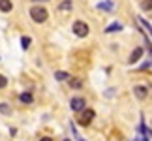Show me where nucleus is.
<instances>
[{"label":"nucleus","instance_id":"f257e3e1","mask_svg":"<svg viewBox=\"0 0 152 141\" xmlns=\"http://www.w3.org/2000/svg\"><path fill=\"white\" fill-rule=\"evenodd\" d=\"M30 17H32L34 23H45L47 17H49V11L45 8H42V6H34L30 10Z\"/></svg>","mask_w":152,"mask_h":141},{"label":"nucleus","instance_id":"0eeeda50","mask_svg":"<svg viewBox=\"0 0 152 141\" xmlns=\"http://www.w3.org/2000/svg\"><path fill=\"white\" fill-rule=\"evenodd\" d=\"M13 10V4H11V0H0V11H4V13H8V11Z\"/></svg>","mask_w":152,"mask_h":141},{"label":"nucleus","instance_id":"412c9836","mask_svg":"<svg viewBox=\"0 0 152 141\" xmlns=\"http://www.w3.org/2000/svg\"><path fill=\"white\" fill-rule=\"evenodd\" d=\"M77 141H85V139H83V137H79V136H77Z\"/></svg>","mask_w":152,"mask_h":141},{"label":"nucleus","instance_id":"a211bd4d","mask_svg":"<svg viewBox=\"0 0 152 141\" xmlns=\"http://www.w3.org/2000/svg\"><path fill=\"white\" fill-rule=\"evenodd\" d=\"M6 85H8V79H6L4 75H0V89H4Z\"/></svg>","mask_w":152,"mask_h":141},{"label":"nucleus","instance_id":"9d476101","mask_svg":"<svg viewBox=\"0 0 152 141\" xmlns=\"http://www.w3.org/2000/svg\"><path fill=\"white\" fill-rule=\"evenodd\" d=\"M19 98H21V102H23V104H32V100H34L30 92H23Z\"/></svg>","mask_w":152,"mask_h":141},{"label":"nucleus","instance_id":"423d86ee","mask_svg":"<svg viewBox=\"0 0 152 141\" xmlns=\"http://www.w3.org/2000/svg\"><path fill=\"white\" fill-rule=\"evenodd\" d=\"M141 57H143V47H135L133 49V53L130 55V64H135L141 60Z\"/></svg>","mask_w":152,"mask_h":141},{"label":"nucleus","instance_id":"aec40b11","mask_svg":"<svg viewBox=\"0 0 152 141\" xmlns=\"http://www.w3.org/2000/svg\"><path fill=\"white\" fill-rule=\"evenodd\" d=\"M34 2H49V0H34Z\"/></svg>","mask_w":152,"mask_h":141},{"label":"nucleus","instance_id":"ddd939ff","mask_svg":"<svg viewBox=\"0 0 152 141\" xmlns=\"http://www.w3.org/2000/svg\"><path fill=\"white\" fill-rule=\"evenodd\" d=\"M98 10H107V11H111V10H113V2H100V4H98Z\"/></svg>","mask_w":152,"mask_h":141},{"label":"nucleus","instance_id":"4468645a","mask_svg":"<svg viewBox=\"0 0 152 141\" xmlns=\"http://www.w3.org/2000/svg\"><path fill=\"white\" fill-rule=\"evenodd\" d=\"M69 75H68V72H56L55 73V79L56 81H64V79H68Z\"/></svg>","mask_w":152,"mask_h":141},{"label":"nucleus","instance_id":"7ed1b4c3","mask_svg":"<svg viewBox=\"0 0 152 141\" xmlns=\"http://www.w3.org/2000/svg\"><path fill=\"white\" fill-rule=\"evenodd\" d=\"M94 115H96V113H94V109H85L83 113H81V117H79V120H77V122H79L81 126H88L90 122H92V119H94Z\"/></svg>","mask_w":152,"mask_h":141},{"label":"nucleus","instance_id":"dca6fc26","mask_svg":"<svg viewBox=\"0 0 152 141\" xmlns=\"http://www.w3.org/2000/svg\"><path fill=\"white\" fill-rule=\"evenodd\" d=\"M141 8L145 11H150L152 10V0H143V2H141Z\"/></svg>","mask_w":152,"mask_h":141},{"label":"nucleus","instance_id":"2eb2a0df","mask_svg":"<svg viewBox=\"0 0 152 141\" xmlns=\"http://www.w3.org/2000/svg\"><path fill=\"white\" fill-rule=\"evenodd\" d=\"M21 47H23V49H28V47H30V38H28V36L21 38Z\"/></svg>","mask_w":152,"mask_h":141},{"label":"nucleus","instance_id":"f03ea898","mask_svg":"<svg viewBox=\"0 0 152 141\" xmlns=\"http://www.w3.org/2000/svg\"><path fill=\"white\" fill-rule=\"evenodd\" d=\"M88 32H90V28H88L86 23H83V21H75L73 23V34L75 36L85 38V36H88Z\"/></svg>","mask_w":152,"mask_h":141},{"label":"nucleus","instance_id":"f8f14e48","mask_svg":"<svg viewBox=\"0 0 152 141\" xmlns=\"http://www.w3.org/2000/svg\"><path fill=\"white\" fill-rule=\"evenodd\" d=\"M69 87H72V89H81V87H83V81L81 79H69Z\"/></svg>","mask_w":152,"mask_h":141},{"label":"nucleus","instance_id":"6e6552de","mask_svg":"<svg viewBox=\"0 0 152 141\" xmlns=\"http://www.w3.org/2000/svg\"><path fill=\"white\" fill-rule=\"evenodd\" d=\"M72 8H73L72 0H64V2H60V6H58V10H60L62 13H66V11H72Z\"/></svg>","mask_w":152,"mask_h":141},{"label":"nucleus","instance_id":"1a4fd4ad","mask_svg":"<svg viewBox=\"0 0 152 141\" xmlns=\"http://www.w3.org/2000/svg\"><path fill=\"white\" fill-rule=\"evenodd\" d=\"M122 30V25L120 23H111V25L105 28V34H111V32H120Z\"/></svg>","mask_w":152,"mask_h":141},{"label":"nucleus","instance_id":"20e7f679","mask_svg":"<svg viewBox=\"0 0 152 141\" xmlns=\"http://www.w3.org/2000/svg\"><path fill=\"white\" fill-rule=\"evenodd\" d=\"M85 98H72V102H69V107H72V111H85Z\"/></svg>","mask_w":152,"mask_h":141},{"label":"nucleus","instance_id":"f3484780","mask_svg":"<svg viewBox=\"0 0 152 141\" xmlns=\"http://www.w3.org/2000/svg\"><path fill=\"white\" fill-rule=\"evenodd\" d=\"M139 23H141V25H143V26H145V28H147V30H148V32L152 34V25H150L148 21H145L143 17H139Z\"/></svg>","mask_w":152,"mask_h":141},{"label":"nucleus","instance_id":"4be33fe9","mask_svg":"<svg viewBox=\"0 0 152 141\" xmlns=\"http://www.w3.org/2000/svg\"><path fill=\"white\" fill-rule=\"evenodd\" d=\"M64 141H72V139H64Z\"/></svg>","mask_w":152,"mask_h":141},{"label":"nucleus","instance_id":"39448f33","mask_svg":"<svg viewBox=\"0 0 152 141\" xmlns=\"http://www.w3.org/2000/svg\"><path fill=\"white\" fill-rule=\"evenodd\" d=\"M133 94L139 98V100H145L148 96V87H145V85H135L133 87Z\"/></svg>","mask_w":152,"mask_h":141},{"label":"nucleus","instance_id":"9b49d317","mask_svg":"<svg viewBox=\"0 0 152 141\" xmlns=\"http://www.w3.org/2000/svg\"><path fill=\"white\" fill-rule=\"evenodd\" d=\"M0 113H2V115H11V107L6 102H2V104H0Z\"/></svg>","mask_w":152,"mask_h":141},{"label":"nucleus","instance_id":"6ab92c4d","mask_svg":"<svg viewBox=\"0 0 152 141\" xmlns=\"http://www.w3.org/2000/svg\"><path fill=\"white\" fill-rule=\"evenodd\" d=\"M39 141H53L51 137H43V139H39Z\"/></svg>","mask_w":152,"mask_h":141}]
</instances>
